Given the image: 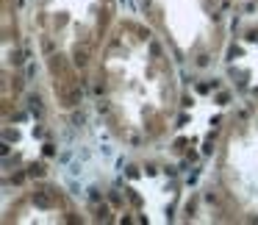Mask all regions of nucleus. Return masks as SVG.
Returning <instances> with one entry per match:
<instances>
[{
	"label": "nucleus",
	"mask_w": 258,
	"mask_h": 225,
	"mask_svg": "<svg viewBox=\"0 0 258 225\" xmlns=\"http://www.w3.org/2000/svg\"><path fill=\"white\" fill-rule=\"evenodd\" d=\"M97 111L128 150H156L180 117L178 56L147 20L119 14L92 78Z\"/></svg>",
	"instance_id": "nucleus-1"
},
{
	"label": "nucleus",
	"mask_w": 258,
	"mask_h": 225,
	"mask_svg": "<svg viewBox=\"0 0 258 225\" xmlns=\"http://www.w3.org/2000/svg\"><path fill=\"white\" fill-rule=\"evenodd\" d=\"M25 17L53 108L61 114L81 108L119 20L117 0H28Z\"/></svg>",
	"instance_id": "nucleus-2"
},
{
	"label": "nucleus",
	"mask_w": 258,
	"mask_h": 225,
	"mask_svg": "<svg viewBox=\"0 0 258 225\" xmlns=\"http://www.w3.org/2000/svg\"><path fill=\"white\" fill-rule=\"evenodd\" d=\"M211 184L230 222H258V100L228 114L214 147Z\"/></svg>",
	"instance_id": "nucleus-3"
},
{
	"label": "nucleus",
	"mask_w": 258,
	"mask_h": 225,
	"mask_svg": "<svg viewBox=\"0 0 258 225\" xmlns=\"http://www.w3.org/2000/svg\"><path fill=\"white\" fill-rule=\"evenodd\" d=\"M145 17L167 39L178 62L191 70L219 64L228 42L219 0H139Z\"/></svg>",
	"instance_id": "nucleus-4"
},
{
	"label": "nucleus",
	"mask_w": 258,
	"mask_h": 225,
	"mask_svg": "<svg viewBox=\"0 0 258 225\" xmlns=\"http://www.w3.org/2000/svg\"><path fill=\"white\" fill-rule=\"evenodd\" d=\"M3 222H58L75 225L84 222V211L75 206V200L50 181H36V184L20 189V195L9 203Z\"/></svg>",
	"instance_id": "nucleus-5"
},
{
	"label": "nucleus",
	"mask_w": 258,
	"mask_h": 225,
	"mask_svg": "<svg viewBox=\"0 0 258 225\" xmlns=\"http://www.w3.org/2000/svg\"><path fill=\"white\" fill-rule=\"evenodd\" d=\"M225 9H233L239 14H252L258 12V0H219Z\"/></svg>",
	"instance_id": "nucleus-6"
}]
</instances>
